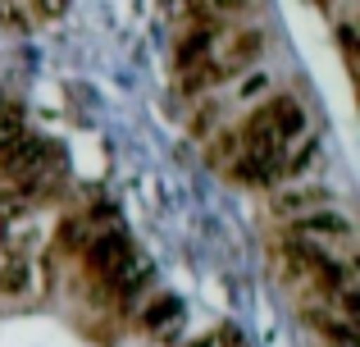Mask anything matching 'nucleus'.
Wrapping results in <instances>:
<instances>
[{
  "mask_svg": "<svg viewBox=\"0 0 360 347\" xmlns=\"http://www.w3.org/2000/svg\"><path fill=\"white\" fill-rule=\"evenodd\" d=\"M306 133H310L306 106H301L297 96H288V92L264 96L260 106L233 128V137H238V156L242 151H255V156H260V151H278V146L297 142V137H306Z\"/></svg>",
  "mask_w": 360,
  "mask_h": 347,
  "instance_id": "obj_1",
  "label": "nucleus"
},
{
  "mask_svg": "<svg viewBox=\"0 0 360 347\" xmlns=\"http://www.w3.org/2000/svg\"><path fill=\"white\" fill-rule=\"evenodd\" d=\"M260 55H264V32L260 27H229V32L219 37V46L210 51V60L224 69V78H238V73L251 69Z\"/></svg>",
  "mask_w": 360,
  "mask_h": 347,
  "instance_id": "obj_2",
  "label": "nucleus"
},
{
  "mask_svg": "<svg viewBox=\"0 0 360 347\" xmlns=\"http://www.w3.org/2000/svg\"><path fill=\"white\" fill-rule=\"evenodd\" d=\"M328 206V187H315V183H274V196H269V210L278 220H301L310 210H324Z\"/></svg>",
  "mask_w": 360,
  "mask_h": 347,
  "instance_id": "obj_3",
  "label": "nucleus"
},
{
  "mask_svg": "<svg viewBox=\"0 0 360 347\" xmlns=\"http://www.w3.org/2000/svg\"><path fill=\"white\" fill-rule=\"evenodd\" d=\"M178 320H183V306H178V297H169V293L146 297V302H141V311H137V324H141L146 334L178 329Z\"/></svg>",
  "mask_w": 360,
  "mask_h": 347,
  "instance_id": "obj_4",
  "label": "nucleus"
},
{
  "mask_svg": "<svg viewBox=\"0 0 360 347\" xmlns=\"http://www.w3.org/2000/svg\"><path fill=\"white\" fill-rule=\"evenodd\" d=\"M87 238H91L87 215H64L60 229H55V256L78 260V256H82V247H87Z\"/></svg>",
  "mask_w": 360,
  "mask_h": 347,
  "instance_id": "obj_5",
  "label": "nucleus"
},
{
  "mask_svg": "<svg viewBox=\"0 0 360 347\" xmlns=\"http://www.w3.org/2000/svg\"><path fill=\"white\" fill-rule=\"evenodd\" d=\"M32 288V260L27 256H5L0 260V297H23Z\"/></svg>",
  "mask_w": 360,
  "mask_h": 347,
  "instance_id": "obj_6",
  "label": "nucleus"
},
{
  "mask_svg": "<svg viewBox=\"0 0 360 347\" xmlns=\"http://www.w3.org/2000/svg\"><path fill=\"white\" fill-rule=\"evenodd\" d=\"M23 137H27V128H23V119H18V110H0V160H5Z\"/></svg>",
  "mask_w": 360,
  "mask_h": 347,
  "instance_id": "obj_7",
  "label": "nucleus"
},
{
  "mask_svg": "<svg viewBox=\"0 0 360 347\" xmlns=\"http://www.w3.org/2000/svg\"><path fill=\"white\" fill-rule=\"evenodd\" d=\"M264 92H269V78H264V73H242V82H238V101H260Z\"/></svg>",
  "mask_w": 360,
  "mask_h": 347,
  "instance_id": "obj_8",
  "label": "nucleus"
},
{
  "mask_svg": "<svg viewBox=\"0 0 360 347\" xmlns=\"http://www.w3.org/2000/svg\"><path fill=\"white\" fill-rule=\"evenodd\" d=\"M64 5H69V0H37V9H41V14H60Z\"/></svg>",
  "mask_w": 360,
  "mask_h": 347,
  "instance_id": "obj_9",
  "label": "nucleus"
},
{
  "mask_svg": "<svg viewBox=\"0 0 360 347\" xmlns=\"http://www.w3.org/2000/svg\"><path fill=\"white\" fill-rule=\"evenodd\" d=\"M192 347H214V339H201V343H192Z\"/></svg>",
  "mask_w": 360,
  "mask_h": 347,
  "instance_id": "obj_10",
  "label": "nucleus"
},
{
  "mask_svg": "<svg viewBox=\"0 0 360 347\" xmlns=\"http://www.w3.org/2000/svg\"><path fill=\"white\" fill-rule=\"evenodd\" d=\"M315 5H333V0H315Z\"/></svg>",
  "mask_w": 360,
  "mask_h": 347,
  "instance_id": "obj_11",
  "label": "nucleus"
}]
</instances>
